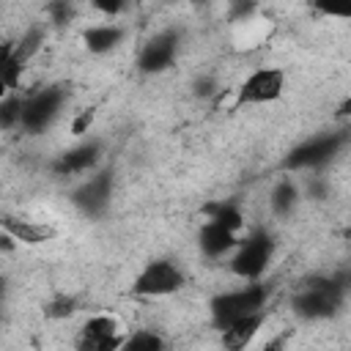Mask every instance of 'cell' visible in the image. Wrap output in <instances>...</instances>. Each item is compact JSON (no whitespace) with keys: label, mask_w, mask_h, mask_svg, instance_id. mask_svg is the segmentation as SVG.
<instances>
[{"label":"cell","mask_w":351,"mask_h":351,"mask_svg":"<svg viewBox=\"0 0 351 351\" xmlns=\"http://www.w3.org/2000/svg\"><path fill=\"white\" fill-rule=\"evenodd\" d=\"M343 293H346V285H340L329 277H310L296 291L293 310H296V315H302L307 321H321V318H329L337 313V307L343 304Z\"/></svg>","instance_id":"6da1fadb"},{"label":"cell","mask_w":351,"mask_h":351,"mask_svg":"<svg viewBox=\"0 0 351 351\" xmlns=\"http://www.w3.org/2000/svg\"><path fill=\"white\" fill-rule=\"evenodd\" d=\"M269 293L266 288L252 280L250 285L244 288H236V291H228V293H219L211 299V321L217 329L228 326L230 321L241 318V315H252V313H261L263 304H266Z\"/></svg>","instance_id":"7a4b0ae2"},{"label":"cell","mask_w":351,"mask_h":351,"mask_svg":"<svg viewBox=\"0 0 351 351\" xmlns=\"http://www.w3.org/2000/svg\"><path fill=\"white\" fill-rule=\"evenodd\" d=\"M271 255H274V241L269 233L258 230L241 241H236L233 247V258H230V271L247 282L252 280H261L263 271L269 269L271 263Z\"/></svg>","instance_id":"3957f363"},{"label":"cell","mask_w":351,"mask_h":351,"mask_svg":"<svg viewBox=\"0 0 351 351\" xmlns=\"http://www.w3.org/2000/svg\"><path fill=\"white\" fill-rule=\"evenodd\" d=\"M184 280L186 277H184L178 263H173L170 258H156V261H151L140 269V274L132 282V293L145 296V299L170 296V293L184 288Z\"/></svg>","instance_id":"277c9868"},{"label":"cell","mask_w":351,"mask_h":351,"mask_svg":"<svg viewBox=\"0 0 351 351\" xmlns=\"http://www.w3.org/2000/svg\"><path fill=\"white\" fill-rule=\"evenodd\" d=\"M285 90V71L277 66H261L250 71L241 85L236 88V107H255V104H271Z\"/></svg>","instance_id":"5b68a950"},{"label":"cell","mask_w":351,"mask_h":351,"mask_svg":"<svg viewBox=\"0 0 351 351\" xmlns=\"http://www.w3.org/2000/svg\"><path fill=\"white\" fill-rule=\"evenodd\" d=\"M63 99H66V90L58 88V85L44 88V90L27 96V99L22 101V118H19V126H22L25 132H30V134L47 129V126L55 121V115L60 112Z\"/></svg>","instance_id":"8992f818"},{"label":"cell","mask_w":351,"mask_h":351,"mask_svg":"<svg viewBox=\"0 0 351 351\" xmlns=\"http://www.w3.org/2000/svg\"><path fill=\"white\" fill-rule=\"evenodd\" d=\"M346 143V134L343 132H329V134H321V137H313L302 145H296L288 156H285V167L288 170H313V167H321L326 165Z\"/></svg>","instance_id":"52a82bcc"},{"label":"cell","mask_w":351,"mask_h":351,"mask_svg":"<svg viewBox=\"0 0 351 351\" xmlns=\"http://www.w3.org/2000/svg\"><path fill=\"white\" fill-rule=\"evenodd\" d=\"M121 346H123V329L121 321L110 313L90 315L77 335V348L82 351H112Z\"/></svg>","instance_id":"ba28073f"},{"label":"cell","mask_w":351,"mask_h":351,"mask_svg":"<svg viewBox=\"0 0 351 351\" xmlns=\"http://www.w3.org/2000/svg\"><path fill=\"white\" fill-rule=\"evenodd\" d=\"M176 55H178V33L162 30L143 44V49L137 55V69L143 74H159V71L173 66Z\"/></svg>","instance_id":"9c48e42d"},{"label":"cell","mask_w":351,"mask_h":351,"mask_svg":"<svg viewBox=\"0 0 351 351\" xmlns=\"http://www.w3.org/2000/svg\"><path fill=\"white\" fill-rule=\"evenodd\" d=\"M110 195H112V173L99 170V173L88 176V178L71 192V200H74V206L82 208L85 214H99V211L107 208Z\"/></svg>","instance_id":"30bf717a"},{"label":"cell","mask_w":351,"mask_h":351,"mask_svg":"<svg viewBox=\"0 0 351 351\" xmlns=\"http://www.w3.org/2000/svg\"><path fill=\"white\" fill-rule=\"evenodd\" d=\"M0 230L11 236V241L16 244H27V247H36V244H47L55 239V228L49 222H36V219H25V217H0Z\"/></svg>","instance_id":"8fae6325"},{"label":"cell","mask_w":351,"mask_h":351,"mask_svg":"<svg viewBox=\"0 0 351 351\" xmlns=\"http://www.w3.org/2000/svg\"><path fill=\"white\" fill-rule=\"evenodd\" d=\"M96 162H99V143H80V145L63 151V154L55 159L52 170H55L58 176H80V173L93 170Z\"/></svg>","instance_id":"7c38bea8"},{"label":"cell","mask_w":351,"mask_h":351,"mask_svg":"<svg viewBox=\"0 0 351 351\" xmlns=\"http://www.w3.org/2000/svg\"><path fill=\"white\" fill-rule=\"evenodd\" d=\"M236 241H239V233L222 228L214 219H206L200 233H197V247L206 258H222L225 252H230L236 247Z\"/></svg>","instance_id":"4fadbf2b"},{"label":"cell","mask_w":351,"mask_h":351,"mask_svg":"<svg viewBox=\"0 0 351 351\" xmlns=\"http://www.w3.org/2000/svg\"><path fill=\"white\" fill-rule=\"evenodd\" d=\"M261 326H263V310L261 313H252V315H241V318L230 321L228 326H222L219 343L225 348H230V351H241V348H247L255 340V335L261 332Z\"/></svg>","instance_id":"5bb4252c"},{"label":"cell","mask_w":351,"mask_h":351,"mask_svg":"<svg viewBox=\"0 0 351 351\" xmlns=\"http://www.w3.org/2000/svg\"><path fill=\"white\" fill-rule=\"evenodd\" d=\"M121 41H123V27H121V25H112V22H107V25H90V27L82 33V44H85V49L93 52V55H107V52H112Z\"/></svg>","instance_id":"9a60e30c"},{"label":"cell","mask_w":351,"mask_h":351,"mask_svg":"<svg viewBox=\"0 0 351 351\" xmlns=\"http://www.w3.org/2000/svg\"><path fill=\"white\" fill-rule=\"evenodd\" d=\"M206 214H208V219L219 222L222 228H228L233 233H239L244 228V214L236 203H228V200L225 203H211V206H206Z\"/></svg>","instance_id":"2e32d148"},{"label":"cell","mask_w":351,"mask_h":351,"mask_svg":"<svg viewBox=\"0 0 351 351\" xmlns=\"http://www.w3.org/2000/svg\"><path fill=\"white\" fill-rule=\"evenodd\" d=\"M296 200H299V192H296V186H293L291 178H282V181L271 189V208H274V214H280V217L291 214V208L296 206Z\"/></svg>","instance_id":"e0dca14e"},{"label":"cell","mask_w":351,"mask_h":351,"mask_svg":"<svg viewBox=\"0 0 351 351\" xmlns=\"http://www.w3.org/2000/svg\"><path fill=\"white\" fill-rule=\"evenodd\" d=\"M22 96H16L14 90L0 96V129L8 132L14 126H19V118H22Z\"/></svg>","instance_id":"ac0fdd59"},{"label":"cell","mask_w":351,"mask_h":351,"mask_svg":"<svg viewBox=\"0 0 351 351\" xmlns=\"http://www.w3.org/2000/svg\"><path fill=\"white\" fill-rule=\"evenodd\" d=\"M121 348H129V351H162L165 348V340L151 332V329H140L129 337H123V346Z\"/></svg>","instance_id":"d6986e66"},{"label":"cell","mask_w":351,"mask_h":351,"mask_svg":"<svg viewBox=\"0 0 351 351\" xmlns=\"http://www.w3.org/2000/svg\"><path fill=\"white\" fill-rule=\"evenodd\" d=\"M310 5L324 16H335V19L351 16V0H310Z\"/></svg>","instance_id":"ffe728a7"},{"label":"cell","mask_w":351,"mask_h":351,"mask_svg":"<svg viewBox=\"0 0 351 351\" xmlns=\"http://www.w3.org/2000/svg\"><path fill=\"white\" fill-rule=\"evenodd\" d=\"M90 5L104 16H118L129 8V0H90Z\"/></svg>","instance_id":"44dd1931"},{"label":"cell","mask_w":351,"mask_h":351,"mask_svg":"<svg viewBox=\"0 0 351 351\" xmlns=\"http://www.w3.org/2000/svg\"><path fill=\"white\" fill-rule=\"evenodd\" d=\"M74 313V299L71 296H58L55 302H49V307H47V315L49 318H66V315H71Z\"/></svg>","instance_id":"7402d4cb"},{"label":"cell","mask_w":351,"mask_h":351,"mask_svg":"<svg viewBox=\"0 0 351 351\" xmlns=\"http://www.w3.org/2000/svg\"><path fill=\"white\" fill-rule=\"evenodd\" d=\"M93 115H96V110H82L74 121H71V134H85L88 129H90V123H93Z\"/></svg>","instance_id":"603a6c76"},{"label":"cell","mask_w":351,"mask_h":351,"mask_svg":"<svg viewBox=\"0 0 351 351\" xmlns=\"http://www.w3.org/2000/svg\"><path fill=\"white\" fill-rule=\"evenodd\" d=\"M49 16H52L55 22H66V19L71 16L69 0H52V3H49Z\"/></svg>","instance_id":"cb8c5ba5"},{"label":"cell","mask_w":351,"mask_h":351,"mask_svg":"<svg viewBox=\"0 0 351 351\" xmlns=\"http://www.w3.org/2000/svg\"><path fill=\"white\" fill-rule=\"evenodd\" d=\"M195 88H197L200 96H211L214 93V82L211 80H200V82H195Z\"/></svg>","instance_id":"d4e9b609"},{"label":"cell","mask_w":351,"mask_h":351,"mask_svg":"<svg viewBox=\"0 0 351 351\" xmlns=\"http://www.w3.org/2000/svg\"><path fill=\"white\" fill-rule=\"evenodd\" d=\"M0 296H3V277H0Z\"/></svg>","instance_id":"484cf974"},{"label":"cell","mask_w":351,"mask_h":351,"mask_svg":"<svg viewBox=\"0 0 351 351\" xmlns=\"http://www.w3.org/2000/svg\"><path fill=\"white\" fill-rule=\"evenodd\" d=\"M192 3H206V0H192Z\"/></svg>","instance_id":"4316f807"}]
</instances>
